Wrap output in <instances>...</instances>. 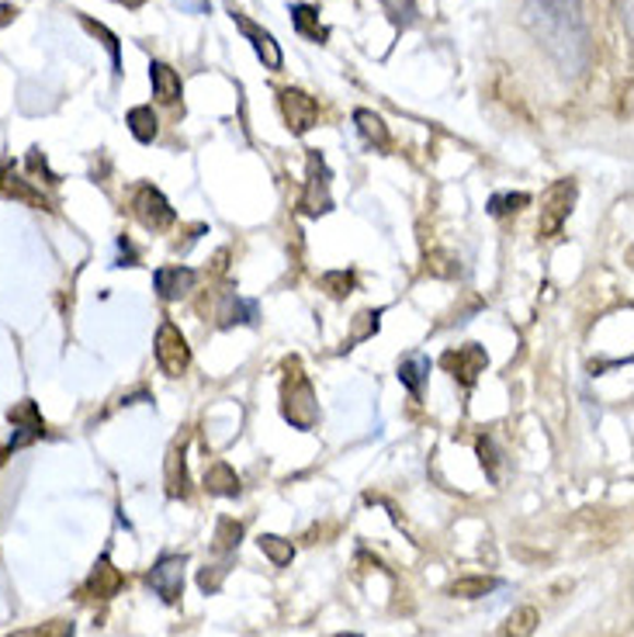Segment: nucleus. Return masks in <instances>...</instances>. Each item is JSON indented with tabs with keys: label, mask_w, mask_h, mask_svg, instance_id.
Returning a JSON list of instances; mask_svg holds the SVG:
<instances>
[{
	"label": "nucleus",
	"mask_w": 634,
	"mask_h": 637,
	"mask_svg": "<svg viewBox=\"0 0 634 637\" xmlns=\"http://www.w3.org/2000/svg\"><path fill=\"white\" fill-rule=\"evenodd\" d=\"M527 25L541 46L555 56L565 73H583L589 63V25L583 17V0H527Z\"/></svg>",
	"instance_id": "1"
},
{
	"label": "nucleus",
	"mask_w": 634,
	"mask_h": 637,
	"mask_svg": "<svg viewBox=\"0 0 634 637\" xmlns=\"http://www.w3.org/2000/svg\"><path fill=\"white\" fill-rule=\"evenodd\" d=\"M289 378H284V388H281V399H284V420H289L295 429H313L316 420H319V405H316V392L309 378L298 371V361H289Z\"/></svg>",
	"instance_id": "2"
},
{
	"label": "nucleus",
	"mask_w": 634,
	"mask_h": 637,
	"mask_svg": "<svg viewBox=\"0 0 634 637\" xmlns=\"http://www.w3.org/2000/svg\"><path fill=\"white\" fill-rule=\"evenodd\" d=\"M156 364L167 378H180L191 367V346L171 319L156 330Z\"/></svg>",
	"instance_id": "3"
},
{
	"label": "nucleus",
	"mask_w": 634,
	"mask_h": 637,
	"mask_svg": "<svg viewBox=\"0 0 634 637\" xmlns=\"http://www.w3.org/2000/svg\"><path fill=\"white\" fill-rule=\"evenodd\" d=\"M572 201H576V184L572 180H555L548 188L544 201H541V222H538V233L541 239H551L562 233V225L572 212Z\"/></svg>",
	"instance_id": "4"
},
{
	"label": "nucleus",
	"mask_w": 634,
	"mask_h": 637,
	"mask_svg": "<svg viewBox=\"0 0 634 637\" xmlns=\"http://www.w3.org/2000/svg\"><path fill=\"white\" fill-rule=\"evenodd\" d=\"M298 209L305 215H326L333 209L330 198V167L319 156V150H309V184H305V194L298 201Z\"/></svg>",
	"instance_id": "5"
},
{
	"label": "nucleus",
	"mask_w": 634,
	"mask_h": 637,
	"mask_svg": "<svg viewBox=\"0 0 634 637\" xmlns=\"http://www.w3.org/2000/svg\"><path fill=\"white\" fill-rule=\"evenodd\" d=\"M132 215L146 225L150 233H163V229H171L174 225V209H171V201L163 198L153 184H139V191L132 198Z\"/></svg>",
	"instance_id": "6"
},
{
	"label": "nucleus",
	"mask_w": 634,
	"mask_h": 637,
	"mask_svg": "<svg viewBox=\"0 0 634 637\" xmlns=\"http://www.w3.org/2000/svg\"><path fill=\"white\" fill-rule=\"evenodd\" d=\"M184 565H188L184 554H163V558L153 565V571L146 575L150 589L160 595L163 603H177L180 600V592H184Z\"/></svg>",
	"instance_id": "7"
},
{
	"label": "nucleus",
	"mask_w": 634,
	"mask_h": 637,
	"mask_svg": "<svg viewBox=\"0 0 634 637\" xmlns=\"http://www.w3.org/2000/svg\"><path fill=\"white\" fill-rule=\"evenodd\" d=\"M281 115H284V121H289L292 135H305L319 121V105H316V97H309L305 91L284 87L281 91Z\"/></svg>",
	"instance_id": "8"
},
{
	"label": "nucleus",
	"mask_w": 634,
	"mask_h": 637,
	"mask_svg": "<svg viewBox=\"0 0 634 637\" xmlns=\"http://www.w3.org/2000/svg\"><path fill=\"white\" fill-rule=\"evenodd\" d=\"M441 364L451 371L465 388H472L476 381H479V375L485 371V364H489V357H485V351L479 343H465V346H458V351H447L444 357H441Z\"/></svg>",
	"instance_id": "9"
},
{
	"label": "nucleus",
	"mask_w": 634,
	"mask_h": 637,
	"mask_svg": "<svg viewBox=\"0 0 634 637\" xmlns=\"http://www.w3.org/2000/svg\"><path fill=\"white\" fill-rule=\"evenodd\" d=\"M233 22H236V28L247 35V43L254 46V52L260 56V63L268 67V70H281L284 67V52H281V46L274 43V35L271 32H263L260 25H254L247 14H239V11H233Z\"/></svg>",
	"instance_id": "10"
},
{
	"label": "nucleus",
	"mask_w": 634,
	"mask_h": 637,
	"mask_svg": "<svg viewBox=\"0 0 634 637\" xmlns=\"http://www.w3.org/2000/svg\"><path fill=\"white\" fill-rule=\"evenodd\" d=\"M153 284H156V295L163 302H177L198 284V274L191 271V267H160V271L153 274Z\"/></svg>",
	"instance_id": "11"
},
{
	"label": "nucleus",
	"mask_w": 634,
	"mask_h": 637,
	"mask_svg": "<svg viewBox=\"0 0 634 637\" xmlns=\"http://www.w3.org/2000/svg\"><path fill=\"white\" fill-rule=\"evenodd\" d=\"M150 84H153V97L163 101V105H177L180 94H184V84H180V73L171 70L167 63H150Z\"/></svg>",
	"instance_id": "12"
},
{
	"label": "nucleus",
	"mask_w": 634,
	"mask_h": 637,
	"mask_svg": "<svg viewBox=\"0 0 634 637\" xmlns=\"http://www.w3.org/2000/svg\"><path fill=\"white\" fill-rule=\"evenodd\" d=\"M11 423L22 426V434L14 437V447H25L38 437H46V423H43V416H38V409H35L32 399H25L17 409H11Z\"/></svg>",
	"instance_id": "13"
},
{
	"label": "nucleus",
	"mask_w": 634,
	"mask_h": 637,
	"mask_svg": "<svg viewBox=\"0 0 634 637\" xmlns=\"http://www.w3.org/2000/svg\"><path fill=\"white\" fill-rule=\"evenodd\" d=\"M426 378H431V357L426 354H406L402 361H399V381H402V388H409L416 399L423 396V385H426Z\"/></svg>",
	"instance_id": "14"
},
{
	"label": "nucleus",
	"mask_w": 634,
	"mask_h": 637,
	"mask_svg": "<svg viewBox=\"0 0 634 637\" xmlns=\"http://www.w3.org/2000/svg\"><path fill=\"white\" fill-rule=\"evenodd\" d=\"M257 312H260L257 302L226 295V302H222V308H219V322L222 326H250V322H257Z\"/></svg>",
	"instance_id": "15"
},
{
	"label": "nucleus",
	"mask_w": 634,
	"mask_h": 637,
	"mask_svg": "<svg viewBox=\"0 0 634 637\" xmlns=\"http://www.w3.org/2000/svg\"><path fill=\"white\" fill-rule=\"evenodd\" d=\"M292 25L302 38H309V43H326V35H330L319 25L316 8H309V4H292Z\"/></svg>",
	"instance_id": "16"
},
{
	"label": "nucleus",
	"mask_w": 634,
	"mask_h": 637,
	"mask_svg": "<svg viewBox=\"0 0 634 637\" xmlns=\"http://www.w3.org/2000/svg\"><path fill=\"white\" fill-rule=\"evenodd\" d=\"M354 126H357V132H361L367 142H372V146H378V150L388 146V129H385L381 115L367 111V108H357V111H354Z\"/></svg>",
	"instance_id": "17"
},
{
	"label": "nucleus",
	"mask_w": 634,
	"mask_h": 637,
	"mask_svg": "<svg viewBox=\"0 0 634 637\" xmlns=\"http://www.w3.org/2000/svg\"><path fill=\"white\" fill-rule=\"evenodd\" d=\"M538 610L535 606H517L514 613L506 616V624L500 627V637H530L538 627Z\"/></svg>",
	"instance_id": "18"
},
{
	"label": "nucleus",
	"mask_w": 634,
	"mask_h": 637,
	"mask_svg": "<svg viewBox=\"0 0 634 637\" xmlns=\"http://www.w3.org/2000/svg\"><path fill=\"white\" fill-rule=\"evenodd\" d=\"M0 198H17L35 204V209H46V198L35 194L22 177H14V170H0Z\"/></svg>",
	"instance_id": "19"
},
{
	"label": "nucleus",
	"mask_w": 634,
	"mask_h": 637,
	"mask_svg": "<svg viewBox=\"0 0 634 637\" xmlns=\"http://www.w3.org/2000/svg\"><path fill=\"white\" fill-rule=\"evenodd\" d=\"M126 121H129V132H132L139 142H153V139H156V132H160V121H156V115H153V108H150V105L132 108Z\"/></svg>",
	"instance_id": "20"
},
{
	"label": "nucleus",
	"mask_w": 634,
	"mask_h": 637,
	"mask_svg": "<svg viewBox=\"0 0 634 637\" xmlns=\"http://www.w3.org/2000/svg\"><path fill=\"white\" fill-rule=\"evenodd\" d=\"M204 485H209V492H215V496H236L239 492V479L230 464H215L209 471V479H204Z\"/></svg>",
	"instance_id": "21"
},
{
	"label": "nucleus",
	"mask_w": 634,
	"mask_h": 637,
	"mask_svg": "<svg viewBox=\"0 0 634 637\" xmlns=\"http://www.w3.org/2000/svg\"><path fill=\"white\" fill-rule=\"evenodd\" d=\"M493 589H500V579H485V575H472V579H458V582L451 586V592L461 595V600H479V595L493 592Z\"/></svg>",
	"instance_id": "22"
},
{
	"label": "nucleus",
	"mask_w": 634,
	"mask_h": 637,
	"mask_svg": "<svg viewBox=\"0 0 634 637\" xmlns=\"http://www.w3.org/2000/svg\"><path fill=\"white\" fill-rule=\"evenodd\" d=\"M381 8L396 28H409L416 22V0H381Z\"/></svg>",
	"instance_id": "23"
},
{
	"label": "nucleus",
	"mask_w": 634,
	"mask_h": 637,
	"mask_svg": "<svg viewBox=\"0 0 634 637\" xmlns=\"http://www.w3.org/2000/svg\"><path fill=\"white\" fill-rule=\"evenodd\" d=\"M118 586H121V575L111 568V562H108V558H101V565H97V571L91 575L87 589H97V595H111Z\"/></svg>",
	"instance_id": "24"
},
{
	"label": "nucleus",
	"mask_w": 634,
	"mask_h": 637,
	"mask_svg": "<svg viewBox=\"0 0 634 637\" xmlns=\"http://www.w3.org/2000/svg\"><path fill=\"white\" fill-rule=\"evenodd\" d=\"M527 204H530V194H524V191H517V194H493V198H489V215L503 219V215H514V212L527 209Z\"/></svg>",
	"instance_id": "25"
},
{
	"label": "nucleus",
	"mask_w": 634,
	"mask_h": 637,
	"mask_svg": "<svg viewBox=\"0 0 634 637\" xmlns=\"http://www.w3.org/2000/svg\"><path fill=\"white\" fill-rule=\"evenodd\" d=\"M260 551H263V554H271V562H274V565H289V562H292V544H289V541H281V538H274V533H263V538H260Z\"/></svg>",
	"instance_id": "26"
},
{
	"label": "nucleus",
	"mask_w": 634,
	"mask_h": 637,
	"mask_svg": "<svg viewBox=\"0 0 634 637\" xmlns=\"http://www.w3.org/2000/svg\"><path fill=\"white\" fill-rule=\"evenodd\" d=\"M11 637H73V624L67 621H49L43 627H32V630H17Z\"/></svg>",
	"instance_id": "27"
},
{
	"label": "nucleus",
	"mask_w": 634,
	"mask_h": 637,
	"mask_svg": "<svg viewBox=\"0 0 634 637\" xmlns=\"http://www.w3.org/2000/svg\"><path fill=\"white\" fill-rule=\"evenodd\" d=\"M94 35H101L105 38V46H108V52H111V67H115V73H121V46H118V38L105 28V25H97V22H91V17H80Z\"/></svg>",
	"instance_id": "28"
},
{
	"label": "nucleus",
	"mask_w": 634,
	"mask_h": 637,
	"mask_svg": "<svg viewBox=\"0 0 634 637\" xmlns=\"http://www.w3.org/2000/svg\"><path fill=\"white\" fill-rule=\"evenodd\" d=\"M322 284L330 287V295H333V298H343V295H351V287H354V274H347V271L322 274Z\"/></svg>",
	"instance_id": "29"
},
{
	"label": "nucleus",
	"mask_w": 634,
	"mask_h": 637,
	"mask_svg": "<svg viewBox=\"0 0 634 637\" xmlns=\"http://www.w3.org/2000/svg\"><path fill=\"white\" fill-rule=\"evenodd\" d=\"M177 4H180V11H188V14H209L212 11L209 0H177Z\"/></svg>",
	"instance_id": "30"
},
{
	"label": "nucleus",
	"mask_w": 634,
	"mask_h": 637,
	"mask_svg": "<svg viewBox=\"0 0 634 637\" xmlns=\"http://www.w3.org/2000/svg\"><path fill=\"white\" fill-rule=\"evenodd\" d=\"M621 22H624V32L631 35V0H624V14H621Z\"/></svg>",
	"instance_id": "31"
},
{
	"label": "nucleus",
	"mask_w": 634,
	"mask_h": 637,
	"mask_svg": "<svg viewBox=\"0 0 634 637\" xmlns=\"http://www.w3.org/2000/svg\"><path fill=\"white\" fill-rule=\"evenodd\" d=\"M115 4H126V8H139L142 0H115Z\"/></svg>",
	"instance_id": "32"
},
{
	"label": "nucleus",
	"mask_w": 634,
	"mask_h": 637,
	"mask_svg": "<svg viewBox=\"0 0 634 637\" xmlns=\"http://www.w3.org/2000/svg\"><path fill=\"white\" fill-rule=\"evenodd\" d=\"M340 637H357V634H340Z\"/></svg>",
	"instance_id": "33"
}]
</instances>
